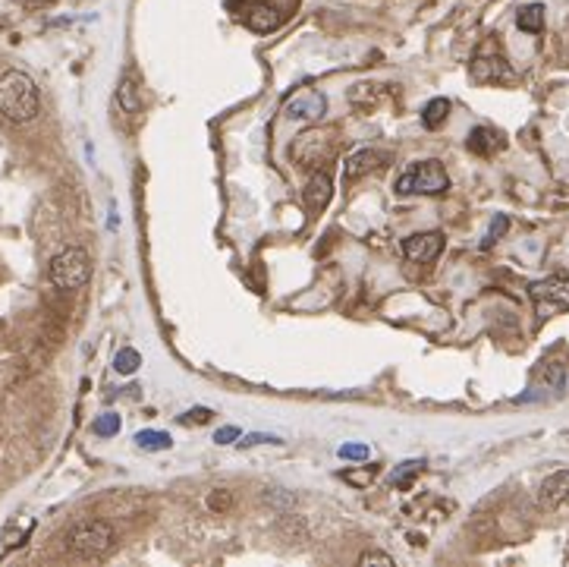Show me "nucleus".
Masks as SVG:
<instances>
[{
	"label": "nucleus",
	"instance_id": "obj_1",
	"mask_svg": "<svg viewBox=\"0 0 569 567\" xmlns=\"http://www.w3.org/2000/svg\"><path fill=\"white\" fill-rule=\"evenodd\" d=\"M38 107H42V98H38V85L28 73L10 70L0 76V113L13 123H28L38 117Z\"/></svg>",
	"mask_w": 569,
	"mask_h": 567
},
{
	"label": "nucleus",
	"instance_id": "obj_2",
	"mask_svg": "<svg viewBox=\"0 0 569 567\" xmlns=\"http://www.w3.org/2000/svg\"><path fill=\"white\" fill-rule=\"evenodd\" d=\"M48 277L57 291H79L88 277H92V255L82 246H66L50 259Z\"/></svg>",
	"mask_w": 569,
	"mask_h": 567
},
{
	"label": "nucleus",
	"instance_id": "obj_3",
	"mask_svg": "<svg viewBox=\"0 0 569 567\" xmlns=\"http://www.w3.org/2000/svg\"><path fill=\"white\" fill-rule=\"evenodd\" d=\"M447 190H450V177L441 161H419L396 180L400 196H441Z\"/></svg>",
	"mask_w": 569,
	"mask_h": 567
},
{
	"label": "nucleus",
	"instance_id": "obj_4",
	"mask_svg": "<svg viewBox=\"0 0 569 567\" xmlns=\"http://www.w3.org/2000/svg\"><path fill=\"white\" fill-rule=\"evenodd\" d=\"M66 548L73 555H104L113 548V530L104 524V520H82L70 530L66 536Z\"/></svg>",
	"mask_w": 569,
	"mask_h": 567
},
{
	"label": "nucleus",
	"instance_id": "obj_5",
	"mask_svg": "<svg viewBox=\"0 0 569 567\" xmlns=\"http://www.w3.org/2000/svg\"><path fill=\"white\" fill-rule=\"evenodd\" d=\"M327 113V98L318 89H296L287 101H283V117L287 120H321Z\"/></svg>",
	"mask_w": 569,
	"mask_h": 567
},
{
	"label": "nucleus",
	"instance_id": "obj_6",
	"mask_svg": "<svg viewBox=\"0 0 569 567\" xmlns=\"http://www.w3.org/2000/svg\"><path fill=\"white\" fill-rule=\"evenodd\" d=\"M447 246V237L441 230H425V234H412L403 240V255L412 259V262H434L437 255Z\"/></svg>",
	"mask_w": 569,
	"mask_h": 567
},
{
	"label": "nucleus",
	"instance_id": "obj_7",
	"mask_svg": "<svg viewBox=\"0 0 569 567\" xmlns=\"http://www.w3.org/2000/svg\"><path fill=\"white\" fill-rule=\"evenodd\" d=\"M331 198H334V180H331V174L315 170V174H311V180L305 183V192H303L305 208H309L311 214H321L324 208L331 206Z\"/></svg>",
	"mask_w": 569,
	"mask_h": 567
},
{
	"label": "nucleus",
	"instance_id": "obj_8",
	"mask_svg": "<svg viewBox=\"0 0 569 567\" xmlns=\"http://www.w3.org/2000/svg\"><path fill=\"white\" fill-rule=\"evenodd\" d=\"M532 299L538 303L557 306V309H569V281L566 277H544V281H534L528 287Z\"/></svg>",
	"mask_w": 569,
	"mask_h": 567
},
{
	"label": "nucleus",
	"instance_id": "obj_9",
	"mask_svg": "<svg viewBox=\"0 0 569 567\" xmlns=\"http://www.w3.org/2000/svg\"><path fill=\"white\" fill-rule=\"evenodd\" d=\"M472 79H478V82H513V70L500 57H475L472 60Z\"/></svg>",
	"mask_w": 569,
	"mask_h": 567
},
{
	"label": "nucleus",
	"instance_id": "obj_10",
	"mask_svg": "<svg viewBox=\"0 0 569 567\" xmlns=\"http://www.w3.org/2000/svg\"><path fill=\"white\" fill-rule=\"evenodd\" d=\"M538 495H542V504H548V508H566L569 504V470L550 473L548 479L542 482Z\"/></svg>",
	"mask_w": 569,
	"mask_h": 567
},
{
	"label": "nucleus",
	"instance_id": "obj_11",
	"mask_svg": "<svg viewBox=\"0 0 569 567\" xmlns=\"http://www.w3.org/2000/svg\"><path fill=\"white\" fill-rule=\"evenodd\" d=\"M384 161H387L384 151H378V149H362V151H356V155H352L350 161H346V177H365V174L378 170Z\"/></svg>",
	"mask_w": 569,
	"mask_h": 567
},
{
	"label": "nucleus",
	"instance_id": "obj_12",
	"mask_svg": "<svg viewBox=\"0 0 569 567\" xmlns=\"http://www.w3.org/2000/svg\"><path fill=\"white\" fill-rule=\"evenodd\" d=\"M465 145H469V151L472 155H494V151L504 145V139H500L494 129H488V127H475L469 133V139H465Z\"/></svg>",
	"mask_w": 569,
	"mask_h": 567
},
{
	"label": "nucleus",
	"instance_id": "obj_13",
	"mask_svg": "<svg viewBox=\"0 0 569 567\" xmlns=\"http://www.w3.org/2000/svg\"><path fill=\"white\" fill-rule=\"evenodd\" d=\"M246 19H249V28H252V32H274V28L281 26L283 16L277 13L274 7H265V4H261V7L249 10Z\"/></svg>",
	"mask_w": 569,
	"mask_h": 567
},
{
	"label": "nucleus",
	"instance_id": "obj_14",
	"mask_svg": "<svg viewBox=\"0 0 569 567\" xmlns=\"http://www.w3.org/2000/svg\"><path fill=\"white\" fill-rule=\"evenodd\" d=\"M516 26H519L522 32L538 35V32L544 28V4H526V7H519V13H516Z\"/></svg>",
	"mask_w": 569,
	"mask_h": 567
},
{
	"label": "nucleus",
	"instance_id": "obj_15",
	"mask_svg": "<svg viewBox=\"0 0 569 567\" xmlns=\"http://www.w3.org/2000/svg\"><path fill=\"white\" fill-rule=\"evenodd\" d=\"M447 117H450V101H447V98H431L428 105H425V111H422V123L428 129L443 127V123H447Z\"/></svg>",
	"mask_w": 569,
	"mask_h": 567
},
{
	"label": "nucleus",
	"instance_id": "obj_16",
	"mask_svg": "<svg viewBox=\"0 0 569 567\" xmlns=\"http://www.w3.org/2000/svg\"><path fill=\"white\" fill-rule=\"evenodd\" d=\"M133 441H135V447H142V451H170V447H173L170 432H158V429H145V432H139Z\"/></svg>",
	"mask_w": 569,
	"mask_h": 567
},
{
	"label": "nucleus",
	"instance_id": "obj_17",
	"mask_svg": "<svg viewBox=\"0 0 569 567\" xmlns=\"http://www.w3.org/2000/svg\"><path fill=\"white\" fill-rule=\"evenodd\" d=\"M117 105L123 107L127 113H139L142 101H139V92H135V79L133 76H123L117 85Z\"/></svg>",
	"mask_w": 569,
	"mask_h": 567
},
{
	"label": "nucleus",
	"instance_id": "obj_18",
	"mask_svg": "<svg viewBox=\"0 0 569 567\" xmlns=\"http://www.w3.org/2000/svg\"><path fill=\"white\" fill-rule=\"evenodd\" d=\"M422 467H425V461H406V463H400V467L390 473V482H394L396 489H412V479L422 473Z\"/></svg>",
	"mask_w": 569,
	"mask_h": 567
},
{
	"label": "nucleus",
	"instance_id": "obj_19",
	"mask_svg": "<svg viewBox=\"0 0 569 567\" xmlns=\"http://www.w3.org/2000/svg\"><path fill=\"white\" fill-rule=\"evenodd\" d=\"M139 366H142V353L135 347H123L117 356H113V369H117L119 376H133Z\"/></svg>",
	"mask_w": 569,
	"mask_h": 567
},
{
	"label": "nucleus",
	"instance_id": "obj_20",
	"mask_svg": "<svg viewBox=\"0 0 569 567\" xmlns=\"http://www.w3.org/2000/svg\"><path fill=\"white\" fill-rule=\"evenodd\" d=\"M506 230H510V218H506V214H494V221H491V227H488V234H485V240H481V246L491 249L494 243L506 234Z\"/></svg>",
	"mask_w": 569,
	"mask_h": 567
},
{
	"label": "nucleus",
	"instance_id": "obj_21",
	"mask_svg": "<svg viewBox=\"0 0 569 567\" xmlns=\"http://www.w3.org/2000/svg\"><path fill=\"white\" fill-rule=\"evenodd\" d=\"M119 425H123V423H119L117 413H104V416L95 419L92 429H95V435H101V439H111V435L119 432Z\"/></svg>",
	"mask_w": 569,
	"mask_h": 567
},
{
	"label": "nucleus",
	"instance_id": "obj_22",
	"mask_svg": "<svg viewBox=\"0 0 569 567\" xmlns=\"http://www.w3.org/2000/svg\"><path fill=\"white\" fill-rule=\"evenodd\" d=\"M381 98L378 85H356L350 92V101L352 105H374V101Z\"/></svg>",
	"mask_w": 569,
	"mask_h": 567
},
{
	"label": "nucleus",
	"instance_id": "obj_23",
	"mask_svg": "<svg viewBox=\"0 0 569 567\" xmlns=\"http://www.w3.org/2000/svg\"><path fill=\"white\" fill-rule=\"evenodd\" d=\"M211 416H214L211 410H204V407H196V410L183 413V416H180V423H183V425H204V423H211Z\"/></svg>",
	"mask_w": 569,
	"mask_h": 567
},
{
	"label": "nucleus",
	"instance_id": "obj_24",
	"mask_svg": "<svg viewBox=\"0 0 569 567\" xmlns=\"http://www.w3.org/2000/svg\"><path fill=\"white\" fill-rule=\"evenodd\" d=\"M340 457H343V461H368V445H343L340 447Z\"/></svg>",
	"mask_w": 569,
	"mask_h": 567
},
{
	"label": "nucleus",
	"instance_id": "obj_25",
	"mask_svg": "<svg viewBox=\"0 0 569 567\" xmlns=\"http://www.w3.org/2000/svg\"><path fill=\"white\" fill-rule=\"evenodd\" d=\"M239 447H252V445H283L277 435H265V432H252V435H246L242 441H236Z\"/></svg>",
	"mask_w": 569,
	"mask_h": 567
},
{
	"label": "nucleus",
	"instance_id": "obj_26",
	"mask_svg": "<svg viewBox=\"0 0 569 567\" xmlns=\"http://www.w3.org/2000/svg\"><path fill=\"white\" fill-rule=\"evenodd\" d=\"M233 504V495L227 489H218V492H211V495H208V508L211 510H227Z\"/></svg>",
	"mask_w": 569,
	"mask_h": 567
},
{
	"label": "nucleus",
	"instance_id": "obj_27",
	"mask_svg": "<svg viewBox=\"0 0 569 567\" xmlns=\"http://www.w3.org/2000/svg\"><path fill=\"white\" fill-rule=\"evenodd\" d=\"M358 564H362V567H368V564L394 567V558H390V555H384V552H365V555H362V558H358Z\"/></svg>",
	"mask_w": 569,
	"mask_h": 567
},
{
	"label": "nucleus",
	"instance_id": "obj_28",
	"mask_svg": "<svg viewBox=\"0 0 569 567\" xmlns=\"http://www.w3.org/2000/svg\"><path fill=\"white\" fill-rule=\"evenodd\" d=\"M214 441L218 445H233V441H239V429L236 425H220L218 432H214Z\"/></svg>",
	"mask_w": 569,
	"mask_h": 567
},
{
	"label": "nucleus",
	"instance_id": "obj_29",
	"mask_svg": "<svg viewBox=\"0 0 569 567\" xmlns=\"http://www.w3.org/2000/svg\"><path fill=\"white\" fill-rule=\"evenodd\" d=\"M372 476H374V470H368V473H343V479L352 482V485H368Z\"/></svg>",
	"mask_w": 569,
	"mask_h": 567
},
{
	"label": "nucleus",
	"instance_id": "obj_30",
	"mask_svg": "<svg viewBox=\"0 0 569 567\" xmlns=\"http://www.w3.org/2000/svg\"><path fill=\"white\" fill-rule=\"evenodd\" d=\"M267 501L281 504V508H289V504H293V498H289V495H283L281 489H271V495H267Z\"/></svg>",
	"mask_w": 569,
	"mask_h": 567
}]
</instances>
